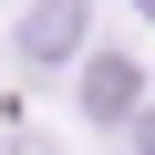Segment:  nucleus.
<instances>
[{
	"label": "nucleus",
	"instance_id": "f257e3e1",
	"mask_svg": "<svg viewBox=\"0 0 155 155\" xmlns=\"http://www.w3.org/2000/svg\"><path fill=\"white\" fill-rule=\"evenodd\" d=\"M134 104H145V72H134L124 52H93V62H83V114L124 134V114H134Z\"/></svg>",
	"mask_w": 155,
	"mask_h": 155
},
{
	"label": "nucleus",
	"instance_id": "f03ea898",
	"mask_svg": "<svg viewBox=\"0 0 155 155\" xmlns=\"http://www.w3.org/2000/svg\"><path fill=\"white\" fill-rule=\"evenodd\" d=\"M21 52H31V62H72V52H83V0H31Z\"/></svg>",
	"mask_w": 155,
	"mask_h": 155
},
{
	"label": "nucleus",
	"instance_id": "7ed1b4c3",
	"mask_svg": "<svg viewBox=\"0 0 155 155\" xmlns=\"http://www.w3.org/2000/svg\"><path fill=\"white\" fill-rule=\"evenodd\" d=\"M124 124H134V155H155V104H134Z\"/></svg>",
	"mask_w": 155,
	"mask_h": 155
}]
</instances>
